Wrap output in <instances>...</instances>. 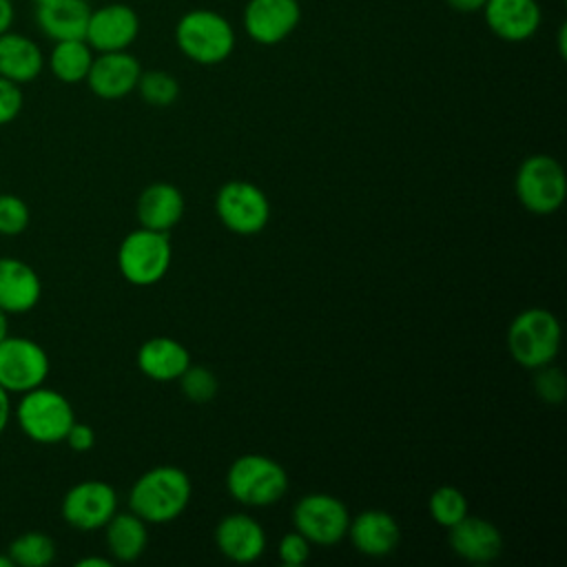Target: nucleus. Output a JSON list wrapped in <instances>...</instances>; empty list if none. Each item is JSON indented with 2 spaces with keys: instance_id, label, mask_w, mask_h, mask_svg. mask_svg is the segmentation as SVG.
<instances>
[{
  "instance_id": "32",
  "label": "nucleus",
  "mask_w": 567,
  "mask_h": 567,
  "mask_svg": "<svg viewBox=\"0 0 567 567\" xmlns=\"http://www.w3.org/2000/svg\"><path fill=\"white\" fill-rule=\"evenodd\" d=\"M310 540L306 536H301L297 529L286 534L279 545H277V556L284 565H290V567H297V565H303L310 556Z\"/></svg>"
},
{
  "instance_id": "10",
  "label": "nucleus",
  "mask_w": 567,
  "mask_h": 567,
  "mask_svg": "<svg viewBox=\"0 0 567 567\" xmlns=\"http://www.w3.org/2000/svg\"><path fill=\"white\" fill-rule=\"evenodd\" d=\"M292 525L315 545H334L348 534L350 512L337 496L312 492L297 501Z\"/></svg>"
},
{
  "instance_id": "15",
  "label": "nucleus",
  "mask_w": 567,
  "mask_h": 567,
  "mask_svg": "<svg viewBox=\"0 0 567 567\" xmlns=\"http://www.w3.org/2000/svg\"><path fill=\"white\" fill-rule=\"evenodd\" d=\"M481 13L487 29L505 42L529 40L543 22V11L536 0H487Z\"/></svg>"
},
{
  "instance_id": "7",
  "label": "nucleus",
  "mask_w": 567,
  "mask_h": 567,
  "mask_svg": "<svg viewBox=\"0 0 567 567\" xmlns=\"http://www.w3.org/2000/svg\"><path fill=\"white\" fill-rule=\"evenodd\" d=\"M173 248L168 233L137 228L128 233L117 248V268L133 286L157 284L171 266Z\"/></svg>"
},
{
  "instance_id": "12",
  "label": "nucleus",
  "mask_w": 567,
  "mask_h": 567,
  "mask_svg": "<svg viewBox=\"0 0 567 567\" xmlns=\"http://www.w3.org/2000/svg\"><path fill=\"white\" fill-rule=\"evenodd\" d=\"M299 22V0H248L241 13V24L248 38L266 47L284 42Z\"/></svg>"
},
{
  "instance_id": "35",
  "label": "nucleus",
  "mask_w": 567,
  "mask_h": 567,
  "mask_svg": "<svg viewBox=\"0 0 567 567\" xmlns=\"http://www.w3.org/2000/svg\"><path fill=\"white\" fill-rule=\"evenodd\" d=\"M487 0H445V4L456 13H478Z\"/></svg>"
},
{
  "instance_id": "13",
  "label": "nucleus",
  "mask_w": 567,
  "mask_h": 567,
  "mask_svg": "<svg viewBox=\"0 0 567 567\" xmlns=\"http://www.w3.org/2000/svg\"><path fill=\"white\" fill-rule=\"evenodd\" d=\"M140 33V16L124 2H106L104 7L91 9L84 40L97 51H124Z\"/></svg>"
},
{
  "instance_id": "6",
  "label": "nucleus",
  "mask_w": 567,
  "mask_h": 567,
  "mask_svg": "<svg viewBox=\"0 0 567 567\" xmlns=\"http://www.w3.org/2000/svg\"><path fill=\"white\" fill-rule=\"evenodd\" d=\"M514 188L518 202L534 215L556 213L567 195V179L560 162L547 153L523 159L516 171Z\"/></svg>"
},
{
  "instance_id": "1",
  "label": "nucleus",
  "mask_w": 567,
  "mask_h": 567,
  "mask_svg": "<svg viewBox=\"0 0 567 567\" xmlns=\"http://www.w3.org/2000/svg\"><path fill=\"white\" fill-rule=\"evenodd\" d=\"M190 492L193 485L184 470L159 465L133 483L128 507L146 523H171L188 507Z\"/></svg>"
},
{
  "instance_id": "39",
  "label": "nucleus",
  "mask_w": 567,
  "mask_h": 567,
  "mask_svg": "<svg viewBox=\"0 0 567 567\" xmlns=\"http://www.w3.org/2000/svg\"><path fill=\"white\" fill-rule=\"evenodd\" d=\"M9 334V319H7V312L0 308V341Z\"/></svg>"
},
{
  "instance_id": "30",
  "label": "nucleus",
  "mask_w": 567,
  "mask_h": 567,
  "mask_svg": "<svg viewBox=\"0 0 567 567\" xmlns=\"http://www.w3.org/2000/svg\"><path fill=\"white\" fill-rule=\"evenodd\" d=\"M179 383H182V392L186 394V399H190L195 403H206L217 394V379L206 365L190 363L182 372Z\"/></svg>"
},
{
  "instance_id": "24",
  "label": "nucleus",
  "mask_w": 567,
  "mask_h": 567,
  "mask_svg": "<svg viewBox=\"0 0 567 567\" xmlns=\"http://www.w3.org/2000/svg\"><path fill=\"white\" fill-rule=\"evenodd\" d=\"M106 529V547L111 556L120 563H131L142 556L148 543V532H146V520H142L133 512H115L109 523L104 525Z\"/></svg>"
},
{
  "instance_id": "18",
  "label": "nucleus",
  "mask_w": 567,
  "mask_h": 567,
  "mask_svg": "<svg viewBox=\"0 0 567 567\" xmlns=\"http://www.w3.org/2000/svg\"><path fill=\"white\" fill-rule=\"evenodd\" d=\"M450 529V547L456 556L470 563H489L503 549V536L498 527L485 518L465 514Z\"/></svg>"
},
{
  "instance_id": "34",
  "label": "nucleus",
  "mask_w": 567,
  "mask_h": 567,
  "mask_svg": "<svg viewBox=\"0 0 567 567\" xmlns=\"http://www.w3.org/2000/svg\"><path fill=\"white\" fill-rule=\"evenodd\" d=\"M66 445L73 450V452H89L93 445H95V432L91 425L86 423H73L64 436Z\"/></svg>"
},
{
  "instance_id": "11",
  "label": "nucleus",
  "mask_w": 567,
  "mask_h": 567,
  "mask_svg": "<svg viewBox=\"0 0 567 567\" xmlns=\"http://www.w3.org/2000/svg\"><path fill=\"white\" fill-rule=\"evenodd\" d=\"M117 512V494L104 481H82L62 498V518L82 532L100 529Z\"/></svg>"
},
{
  "instance_id": "36",
  "label": "nucleus",
  "mask_w": 567,
  "mask_h": 567,
  "mask_svg": "<svg viewBox=\"0 0 567 567\" xmlns=\"http://www.w3.org/2000/svg\"><path fill=\"white\" fill-rule=\"evenodd\" d=\"M11 419V401H9V392L0 385V434L7 430Z\"/></svg>"
},
{
  "instance_id": "33",
  "label": "nucleus",
  "mask_w": 567,
  "mask_h": 567,
  "mask_svg": "<svg viewBox=\"0 0 567 567\" xmlns=\"http://www.w3.org/2000/svg\"><path fill=\"white\" fill-rule=\"evenodd\" d=\"M22 102L24 97H22L20 84L0 75V126L18 117V113L22 111Z\"/></svg>"
},
{
  "instance_id": "20",
  "label": "nucleus",
  "mask_w": 567,
  "mask_h": 567,
  "mask_svg": "<svg viewBox=\"0 0 567 567\" xmlns=\"http://www.w3.org/2000/svg\"><path fill=\"white\" fill-rule=\"evenodd\" d=\"M135 213L142 228L168 233L184 215V195L173 184L155 182L140 193Z\"/></svg>"
},
{
  "instance_id": "29",
  "label": "nucleus",
  "mask_w": 567,
  "mask_h": 567,
  "mask_svg": "<svg viewBox=\"0 0 567 567\" xmlns=\"http://www.w3.org/2000/svg\"><path fill=\"white\" fill-rule=\"evenodd\" d=\"M31 221L29 206L22 197L11 193H0V235L16 237L27 230Z\"/></svg>"
},
{
  "instance_id": "41",
  "label": "nucleus",
  "mask_w": 567,
  "mask_h": 567,
  "mask_svg": "<svg viewBox=\"0 0 567 567\" xmlns=\"http://www.w3.org/2000/svg\"><path fill=\"white\" fill-rule=\"evenodd\" d=\"M33 2H35V7H42V4H51L55 0H33Z\"/></svg>"
},
{
  "instance_id": "2",
  "label": "nucleus",
  "mask_w": 567,
  "mask_h": 567,
  "mask_svg": "<svg viewBox=\"0 0 567 567\" xmlns=\"http://www.w3.org/2000/svg\"><path fill=\"white\" fill-rule=\"evenodd\" d=\"M175 44L190 62L213 66L235 51V29L213 9H190L175 24Z\"/></svg>"
},
{
  "instance_id": "40",
  "label": "nucleus",
  "mask_w": 567,
  "mask_h": 567,
  "mask_svg": "<svg viewBox=\"0 0 567 567\" xmlns=\"http://www.w3.org/2000/svg\"><path fill=\"white\" fill-rule=\"evenodd\" d=\"M0 567H13L9 554H0Z\"/></svg>"
},
{
  "instance_id": "8",
  "label": "nucleus",
  "mask_w": 567,
  "mask_h": 567,
  "mask_svg": "<svg viewBox=\"0 0 567 567\" xmlns=\"http://www.w3.org/2000/svg\"><path fill=\"white\" fill-rule=\"evenodd\" d=\"M219 221L235 235H257L270 219L266 193L250 182H228L215 195Z\"/></svg>"
},
{
  "instance_id": "31",
  "label": "nucleus",
  "mask_w": 567,
  "mask_h": 567,
  "mask_svg": "<svg viewBox=\"0 0 567 567\" xmlns=\"http://www.w3.org/2000/svg\"><path fill=\"white\" fill-rule=\"evenodd\" d=\"M536 370H538L536 377H534L536 394H538L545 403L558 405V403L565 399V394H567L565 374H563L556 365H551V363H547V365H543V368H536Z\"/></svg>"
},
{
  "instance_id": "25",
  "label": "nucleus",
  "mask_w": 567,
  "mask_h": 567,
  "mask_svg": "<svg viewBox=\"0 0 567 567\" xmlns=\"http://www.w3.org/2000/svg\"><path fill=\"white\" fill-rule=\"evenodd\" d=\"M93 58V49L86 44V40H60L51 49L49 69L60 82L75 84L86 80Z\"/></svg>"
},
{
  "instance_id": "22",
  "label": "nucleus",
  "mask_w": 567,
  "mask_h": 567,
  "mask_svg": "<svg viewBox=\"0 0 567 567\" xmlns=\"http://www.w3.org/2000/svg\"><path fill=\"white\" fill-rule=\"evenodd\" d=\"M91 7L86 0H55L35 7V22L40 31L53 42L84 40Z\"/></svg>"
},
{
  "instance_id": "9",
  "label": "nucleus",
  "mask_w": 567,
  "mask_h": 567,
  "mask_svg": "<svg viewBox=\"0 0 567 567\" xmlns=\"http://www.w3.org/2000/svg\"><path fill=\"white\" fill-rule=\"evenodd\" d=\"M49 377L47 350L27 337L7 334L0 341V385L9 394H24Z\"/></svg>"
},
{
  "instance_id": "14",
  "label": "nucleus",
  "mask_w": 567,
  "mask_h": 567,
  "mask_svg": "<svg viewBox=\"0 0 567 567\" xmlns=\"http://www.w3.org/2000/svg\"><path fill=\"white\" fill-rule=\"evenodd\" d=\"M140 73L142 64L133 53H128V49L104 51L93 58L86 84L102 100H120L135 91Z\"/></svg>"
},
{
  "instance_id": "5",
  "label": "nucleus",
  "mask_w": 567,
  "mask_h": 567,
  "mask_svg": "<svg viewBox=\"0 0 567 567\" xmlns=\"http://www.w3.org/2000/svg\"><path fill=\"white\" fill-rule=\"evenodd\" d=\"M226 487L235 501L250 507H266L286 494L288 474L266 454H241L228 467Z\"/></svg>"
},
{
  "instance_id": "21",
  "label": "nucleus",
  "mask_w": 567,
  "mask_h": 567,
  "mask_svg": "<svg viewBox=\"0 0 567 567\" xmlns=\"http://www.w3.org/2000/svg\"><path fill=\"white\" fill-rule=\"evenodd\" d=\"M188 365V350L171 337H151L137 350V368L153 381H175Z\"/></svg>"
},
{
  "instance_id": "3",
  "label": "nucleus",
  "mask_w": 567,
  "mask_h": 567,
  "mask_svg": "<svg viewBox=\"0 0 567 567\" xmlns=\"http://www.w3.org/2000/svg\"><path fill=\"white\" fill-rule=\"evenodd\" d=\"M507 350L527 370L551 363L560 350V323L556 315L545 308L518 312L507 328Z\"/></svg>"
},
{
  "instance_id": "27",
  "label": "nucleus",
  "mask_w": 567,
  "mask_h": 567,
  "mask_svg": "<svg viewBox=\"0 0 567 567\" xmlns=\"http://www.w3.org/2000/svg\"><path fill=\"white\" fill-rule=\"evenodd\" d=\"M135 91L151 106H171L179 97V82L168 71L151 69L140 73Z\"/></svg>"
},
{
  "instance_id": "17",
  "label": "nucleus",
  "mask_w": 567,
  "mask_h": 567,
  "mask_svg": "<svg viewBox=\"0 0 567 567\" xmlns=\"http://www.w3.org/2000/svg\"><path fill=\"white\" fill-rule=\"evenodd\" d=\"M215 543L228 560L255 563L266 549V532L248 514H228L215 527Z\"/></svg>"
},
{
  "instance_id": "26",
  "label": "nucleus",
  "mask_w": 567,
  "mask_h": 567,
  "mask_svg": "<svg viewBox=\"0 0 567 567\" xmlns=\"http://www.w3.org/2000/svg\"><path fill=\"white\" fill-rule=\"evenodd\" d=\"M7 554L18 567H47L55 558V543L42 532H24L11 540Z\"/></svg>"
},
{
  "instance_id": "28",
  "label": "nucleus",
  "mask_w": 567,
  "mask_h": 567,
  "mask_svg": "<svg viewBox=\"0 0 567 567\" xmlns=\"http://www.w3.org/2000/svg\"><path fill=\"white\" fill-rule=\"evenodd\" d=\"M427 509L434 523H439L441 527H452L467 514V498L458 487L441 485L430 494Z\"/></svg>"
},
{
  "instance_id": "16",
  "label": "nucleus",
  "mask_w": 567,
  "mask_h": 567,
  "mask_svg": "<svg viewBox=\"0 0 567 567\" xmlns=\"http://www.w3.org/2000/svg\"><path fill=\"white\" fill-rule=\"evenodd\" d=\"M354 549L363 556L381 558L396 549L401 540V527L385 509H363L350 518L348 534Z\"/></svg>"
},
{
  "instance_id": "23",
  "label": "nucleus",
  "mask_w": 567,
  "mask_h": 567,
  "mask_svg": "<svg viewBox=\"0 0 567 567\" xmlns=\"http://www.w3.org/2000/svg\"><path fill=\"white\" fill-rule=\"evenodd\" d=\"M44 66V55L40 47L22 35L4 31L0 33V75L16 82H33Z\"/></svg>"
},
{
  "instance_id": "37",
  "label": "nucleus",
  "mask_w": 567,
  "mask_h": 567,
  "mask_svg": "<svg viewBox=\"0 0 567 567\" xmlns=\"http://www.w3.org/2000/svg\"><path fill=\"white\" fill-rule=\"evenodd\" d=\"M13 22V7H11V0H0V33L9 31Z\"/></svg>"
},
{
  "instance_id": "4",
  "label": "nucleus",
  "mask_w": 567,
  "mask_h": 567,
  "mask_svg": "<svg viewBox=\"0 0 567 567\" xmlns=\"http://www.w3.org/2000/svg\"><path fill=\"white\" fill-rule=\"evenodd\" d=\"M16 421L31 441L51 445L64 441L69 427L75 423V412L62 392L38 385L20 394Z\"/></svg>"
},
{
  "instance_id": "19",
  "label": "nucleus",
  "mask_w": 567,
  "mask_h": 567,
  "mask_svg": "<svg viewBox=\"0 0 567 567\" xmlns=\"http://www.w3.org/2000/svg\"><path fill=\"white\" fill-rule=\"evenodd\" d=\"M40 277L27 261L0 257V308L7 315L29 312L40 301Z\"/></svg>"
},
{
  "instance_id": "38",
  "label": "nucleus",
  "mask_w": 567,
  "mask_h": 567,
  "mask_svg": "<svg viewBox=\"0 0 567 567\" xmlns=\"http://www.w3.org/2000/svg\"><path fill=\"white\" fill-rule=\"evenodd\" d=\"M75 565L78 567H111V560L100 558V556H86V558H80Z\"/></svg>"
}]
</instances>
